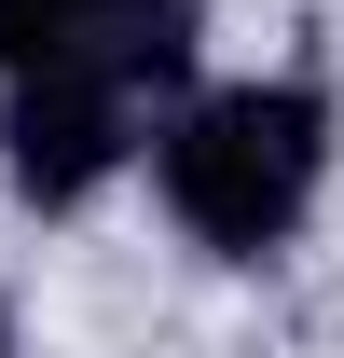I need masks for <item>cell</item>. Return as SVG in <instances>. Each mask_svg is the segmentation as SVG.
I'll return each instance as SVG.
<instances>
[{
    "instance_id": "6da1fadb",
    "label": "cell",
    "mask_w": 344,
    "mask_h": 358,
    "mask_svg": "<svg viewBox=\"0 0 344 358\" xmlns=\"http://www.w3.org/2000/svg\"><path fill=\"white\" fill-rule=\"evenodd\" d=\"M152 179H166V207H179L193 248L261 262V248L303 234L317 179H331V96L317 83H220V96H193L166 124Z\"/></svg>"
},
{
    "instance_id": "7a4b0ae2",
    "label": "cell",
    "mask_w": 344,
    "mask_h": 358,
    "mask_svg": "<svg viewBox=\"0 0 344 358\" xmlns=\"http://www.w3.org/2000/svg\"><path fill=\"white\" fill-rule=\"evenodd\" d=\"M207 0H0V69L14 83H179Z\"/></svg>"
},
{
    "instance_id": "3957f363",
    "label": "cell",
    "mask_w": 344,
    "mask_h": 358,
    "mask_svg": "<svg viewBox=\"0 0 344 358\" xmlns=\"http://www.w3.org/2000/svg\"><path fill=\"white\" fill-rule=\"evenodd\" d=\"M124 110L138 96H110V83H14L0 96V166H14V193H28V207H83L96 179L124 166Z\"/></svg>"
},
{
    "instance_id": "277c9868",
    "label": "cell",
    "mask_w": 344,
    "mask_h": 358,
    "mask_svg": "<svg viewBox=\"0 0 344 358\" xmlns=\"http://www.w3.org/2000/svg\"><path fill=\"white\" fill-rule=\"evenodd\" d=\"M0 358H14V317H0Z\"/></svg>"
}]
</instances>
